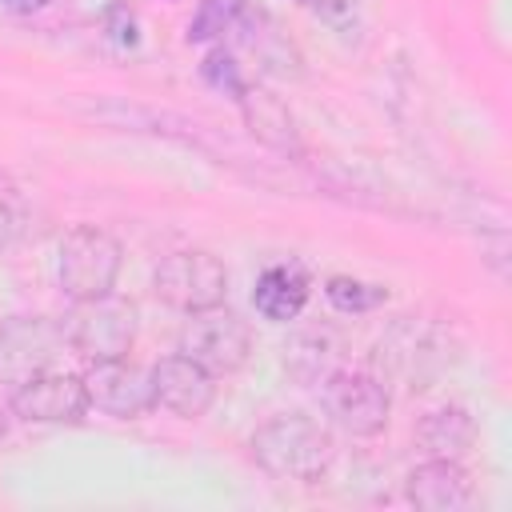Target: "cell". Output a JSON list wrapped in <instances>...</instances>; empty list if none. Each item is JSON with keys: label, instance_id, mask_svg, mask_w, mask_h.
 I'll return each mask as SVG.
<instances>
[{"label": "cell", "instance_id": "6da1fadb", "mask_svg": "<svg viewBox=\"0 0 512 512\" xmlns=\"http://www.w3.org/2000/svg\"><path fill=\"white\" fill-rule=\"evenodd\" d=\"M248 448H252L256 468L284 484H316L328 476L336 460L332 432L304 412H280L264 420L252 432Z\"/></svg>", "mask_w": 512, "mask_h": 512}, {"label": "cell", "instance_id": "3957f363", "mask_svg": "<svg viewBox=\"0 0 512 512\" xmlns=\"http://www.w3.org/2000/svg\"><path fill=\"white\" fill-rule=\"evenodd\" d=\"M320 400H324L328 420L356 440L380 436L392 412L388 384L364 368H332L320 380Z\"/></svg>", "mask_w": 512, "mask_h": 512}, {"label": "cell", "instance_id": "30bf717a", "mask_svg": "<svg viewBox=\"0 0 512 512\" xmlns=\"http://www.w3.org/2000/svg\"><path fill=\"white\" fill-rule=\"evenodd\" d=\"M148 372H152L156 404L168 408L172 416L200 420V416L216 404V376H212L208 368H200L192 356H184V352L160 356Z\"/></svg>", "mask_w": 512, "mask_h": 512}, {"label": "cell", "instance_id": "2e32d148", "mask_svg": "<svg viewBox=\"0 0 512 512\" xmlns=\"http://www.w3.org/2000/svg\"><path fill=\"white\" fill-rule=\"evenodd\" d=\"M336 340L328 332H296L284 344V368L300 380V384H320L336 364Z\"/></svg>", "mask_w": 512, "mask_h": 512}, {"label": "cell", "instance_id": "9c48e42d", "mask_svg": "<svg viewBox=\"0 0 512 512\" xmlns=\"http://www.w3.org/2000/svg\"><path fill=\"white\" fill-rule=\"evenodd\" d=\"M12 412L28 424H80L88 412L84 380L72 372H36L12 388Z\"/></svg>", "mask_w": 512, "mask_h": 512}, {"label": "cell", "instance_id": "5b68a950", "mask_svg": "<svg viewBox=\"0 0 512 512\" xmlns=\"http://www.w3.org/2000/svg\"><path fill=\"white\" fill-rule=\"evenodd\" d=\"M180 352L192 356L212 376H232L252 356V328L232 308L212 304V308L188 312V320L180 328Z\"/></svg>", "mask_w": 512, "mask_h": 512}, {"label": "cell", "instance_id": "d6986e66", "mask_svg": "<svg viewBox=\"0 0 512 512\" xmlns=\"http://www.w3.org/2000/svg\"><path fill=\"white\" fill-rule=\"evenodd\" d=\"M240 8H244V0H204L200 12H196V20L188 24V40L200 44V40H216V36L232 32Z\"/></svg>", "mask_w": 512, "mask_h": 512}, {"label": "cell", "instance_id": "5bb4252c", "mask_svg": "<svg viewBox=\"0 0 512 512\" xmlns=\"http://www.w3.org/2000/svg\"><path fill=\"white\" fill-rule=\"evenodd\" d=\"M308 272L300 268V264H272V268H264L260 272V280H256V292H252V304H256V312L264 316V320H276V324H288V320H296L300 312H304V304H308Z\"/></svg>", "mask_w": 512, "mask_h": 512}, {"label": "cell", "instance_id": "7a4b0ae2", "mask_svg": "<svg viewBox=\"0 0 512 512\" xmlns=\"http://www.w3.org/2000/svg\"><path fill=\"white\" fill-rule=\"evenodd\" d=\"M124 268V248L112 232L96 228V224H76L64 240H60V256H56V284L60 292L80 304V300H96L108 296L120 280Z\"/></svg>", "mask_w": 512, "mask_h": 512}, {"label": "cell", "instance_id": "e0dca14e", "mask_svg": "<svg viewBox=\"0 0 512 512\" xmlns=\"http://www.w3.org/2000/svg\"><path fill=\"white\" fill-rule=\"evenodd\" d=\"M324 296L336 312L344 316H360V312H372L388 300V288L384 284H368V280H356V276H332L324 284Z\"/></svg>", "mask_w": 512, "mask_h": 512}, {"label": "cell", "instance_id": "ba28073f", "mask_svg": "<svg viewBox=\"0 0 512 512\" xmlns=\"http://www.w3.org/2000/svg\"><path fill=\"white\" fill-rule=\"evenodd\" d=\"M64 328L44 316H12L0 328V384H24L36 372H48L64 348Z\"/></svg>", "mask_w": 512, "mask_h": 512}, {"label": "cell", "instance_id": "52a82bcc", "mask_svg": "<svg viewBox=\"0 0 512 512\" xmlns=\"http://www.w3.org/2000/svg\"><path fill=\"white\" fill-rule=\"evenodd\" d=\"M80 380H84V392H88V408H96L112 420H140L148 408H156L152 372L132 364L128 356L88 364Z\"/></svg>", "mask_w": 512, "mask_h": 512}, {"label": "cell", "instance_id": "44dd1931", "mask_svg": "<svg viewBox=\"0 0 512 512\" xmlns=\"http://www.w3.org/2000/svg\"><path fill=\"white\" fill-rule=\"evenodd\" d=\"M100 20H104V32L116 48H136L140 44V24H136V12L128 4H108Z\"/></svg>", "mask_w": 512, "mask_h": 512}, {"label": "cell", "instance_id": "ac0fdd59", "mask_svg": "<svg viewBox=\"0 0 512 512\" xmlns=\"http://www.w3.org/2000/svg\"><path fill=\"white\" fill-rule=\"evenodd\" d=\"M28 220H32V208H28L24 188L8 172H0V256L24 240Z\"/></svg>", "mask_w": 512, "mask_h": 512}, {"label": "cell", "instance_id": "7c38bea8", "mask_svg": "<svg viewBox=\"0 0 512 512\" xmlns=\"http://www.w3.org/2000/svg\"><path fill=\"white\" fill-rule=\"evenodd\" d=\"M240 116H244V128L252 132V140H260L264 148L280 152V156H300L304 152V140H300V124L292 116V108L264 84H248L240 92Z\"/></svg>", "mask_w": 512, "mask_h": 512}, {"label": "cell", "instance_id": "7402d4cb", "mask_svg": "<svg viewBox=\"0 0 512 512\" xmlns=\"http://www.w3.org/2000/svg\"><path fill=\"white\" fill-rule=\"evenodd\" d=\"M52 0H0V8L4 12H12V16H36V12H44Z\"/></svg>", "mask_w": 512, "mask_h": 512}, {"label": "cell", "instance_id": "9a60e30c", "mask_svg": "<svg viewBox=\"0 0 512 512\" xmlns=\"http://www.w3.org/2000/svg\"><path fill=\"white\" fill-rule=\"evenodd\" d=\"M416 444H420L428 456L460 460V456H468L472 444H476V420H472L468 408H460V404L432 408V412H424V420L416 424Z\"/></svg>", "mask_w": 512, "mask_h": 512}, {"label": "cell", "instance_id": "8fae6325", "mask_svg": "<svg viewBox=\"0 0 512 512\" xmlns=\"http://www.w3.org/2000/svg\"><path fill=\"white\" fill-rule=\"evenodd\" d=\"M404 496L420 512H460V508L472 504V476H468V468L460 460L428 456L424 464H416L408 472Z\"/></svg>", "mask_w": 512, "mask_h": 512}, {"label": "cell", "instance_id": "4fadbf2b", "mask_svg": "<svg viewBox=\"0 0 512 512\" xmlns=\"http://www.w3.org/2000/svg\"><path fill=\"white\" fill-rule=\"evenodd\" d=\"M232 32H240V40L256 52V60H260L264 72L284 76V80H300V76H304V68H300V52L292 48V40L276 28V20H272L268 12L244 4L240 16H236V24H232Z\"/></svg>", "mask_w": 512, "mask_h": 512}, {"label": "cell", "instance_id": "8992f818", "mask_svg": "<svg viewBox=\"0 0 512 512\" xmlns=\"http://www.w3.org/2000/svg\"><path fill=\"white\" fill-rule=\"evenodd\" d=\"M68 344L76 356H84L88 364L96 360H120L132 352L136 344V308L128 300H120L116 292L96 296V300H80L68 316Z\"/></svg>", "mask_w": 512, "mask_h": 512}, {"label": "cell", "instance_id": "603a6c76", "mask_svg": "<svg viewBox=\"0 0 512 512\" xmlns=\"http://www.w3.org/2000/svg\"><path fill=\"white\" fill-rule=\"evenodd\" d=\"M4 432H8V420H4V412H0V436H4Z\"/></svg>", "mask_w": 512, "mask_h": 512}, {"label": "cell", "instance_id": "ffe728a7", "mask_svg": "<svg viewBox=\"0 0 512 512\" xmlns=\"http://www.w3.org/2000/svg\"><path fill=\"white\" fill-rule=\"evenodd\" d=\"M200 76H204V84H208L212 92H224L228 100H240V92L248 88V80H244L240 64H236V60H232V52H224V48H212V52L204 56Z\"/></svg>", "mask_w": 512, "mask_h": 512}, {"label": "cell", "instance_id": "277c9868", "mask_svg": "<svg viewBox=\"0 0 512 512\" xmlns=\"http://www.w3.org/2000/svg\"><path fill=\"white\" fill-rule=\"evenodd\" d=\"M152 292L160 304L176 308V312H200L212 304H224L228 296V268L220 264V256L204 252V248H180L172 256H164L152 272Z\"/></svg>", "mask_w": 512, "mask_h": 512}]
</instances>
